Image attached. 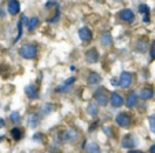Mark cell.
Wrapping results in <instances>:
<instances>
[{
    "label": "cell",
    "instance_id": "3957f363",
    "mask_svg": "<svg viewBox=\"0 0 155 153\" xmlns=\"http://www.w3.org/2000/svg\"><path fill=\"white\" fill-rule=\"evenodd\" d=\"M59 139L62 142H76L78 139V131L73 128L62 130L61 133H59Z\"/></svg>",
    "mask_w": 155,
    "mask_h": 153
},
{
    "label": "cell",
    "instance_id": "836d02e7",
    "mask_svg": "<svg viewBox=\"0 0 155 153\" xmlns=\"http://www.w3.org/2000/svg\"><path fill=\"white\" fill-rule=\"evenodd\" d=\"M111 84L114 85V87H120V80L115 79V77H113V79H111Z\"/></svg>",
    "mask_w": 155,
    "mask_h": 153
},
{
    "label": "cell",
    "instance_id": "d6a6232c",
    "mask_svg": "<svg viewBox=\"0 0 155 153\" xmlns=\"http://www.w3.org/2000/svg\"><path fill=\"white\" fill-rule=\"evenodd\" d=\"M97 126H99V121L96 120L94 124H91V127H89V133H92V131H95V128H96Z\"/></svg>",
    "mask_w": 155,
    "mask_h": 153
},
{
    "label": "cell",
    "instance_id": "ba28073f",
    "mask_svg": "<svg viewBox=\"0 0 155 153\" xmlns=\"http://www.w3.org/2000/svg\"><path fill=\"white\" fill-rule=\"evenodd\" d=\"M155 95V91L154 89H152L151 85H146V87H143V89L140 90V94H139V98H141L143 101H150L152 99Z\"/></svg>",
    "mask_w": 155,
    "mask_h": 153
},
{
    "label": "cell",
    "instance_id": "1f68e13d",
    "mask_svg": "<svg viewBox=\"0 0 155 153\" xmlns=\"http://www.w3.org/2000/svg\"><path fill=\"white\" fill-rule=\"evenodd\" d=\"M150 58L155 59V40H154V43L151 44V48H150Z\"/></svg>",
    "mask_w": 155,
    "mask_h": 153
},
{
    "label": "cell",
    "instance_id": "ab89813d",
    "mask_svg": "<svg viewBox=\"0 0 155 153\" xmlns=\"http://www.w3.org/2000/svg\"><path fill=\"white\" fill-rule=\"evenodd\" d=\"M115 2H122V0H115Z\"/></svg>",
    "mask_w": 155,
    "mask_h": 153
},
{
    "label": "cell",
    "instance_id": "cb8c5ba5",
    "mask_svg": "<svg viewBox=\"0 0 155 153\" xmlns=\"http://www.w3.org/2000/svg\"><path fill=\"white\" fill-rule=\"evenodd\" d=\"M139 12L141 15H148L150 14V7L147 4H139Z\"/></svg>",
    "mask_w": 155,
    "mask_h": 153
},
{
    "label": "cell",
    "instance_id": "f546056e",
    "mask_svg": "<svg viewBox=\"0 0 155 153\" xmlns=\"http://www.w3.org/2000/svg\"><path fill=\"white\" fill-rule=\"evenodd\" d=\"M74 83H76V76H71V77H69V79L64 80L63 84H64V85H69V87H71Z\"/></svg>",
    "mask_w": 155,
    "mask_h": 153
},
{
    "label": "cell",
    "instance_id": "9a60e30c",
    "mask_svg": "<svg viewBox=\"0 0 155 153\" xmlns=\"http://www.w3.org/2000/svg\"><path fill=\"white\" fill-rule=\"evenodd\" d=\"M38 124H40V115L36 112L29 113V115H28V126H29L30 128H37Z\"/></svg>",
    "mask_w": 155,
    "mask_h": 153
},
{
    "label": "cell",
    "instance_id": "277c9868",
    "mask_svg": "<svg viewBox=\"0 0 155 153\" xmlns=\"http://www.w3.org/2000/svg\"><path fill=\"white\" fill-rule=\"evenodd\" d=\"M115 123L120 127H129L132 123V116L128 112H120L115 116Z\"/></svg>",
    "mask_w": 155,
    "mask_h": 153
},
{
    "label": "cell",
    "instance_id": "4316f807",
    "mask_svg": "<svg viewBox=\"0 0 155 153\" xmlns=\"http://www.w3.org/2000/svg\"><path fill=\"white\" fill-rule=\"evenodd\" d=\"M150 121V130H151V133L155 134V115H151L148 119Z\"/></svg>",
    "mask_w": 155,
    "mask_h": 153
},
{
    "label": "cell",
    "instance_id": "7a4b0ae2",
    "mask_svg": "<svg viewBox=\"0 0 155 153\" xmlns=\"http://www.w3.org/2000/svg\"><path fill=\"white\" fill-rule=\"evenodd\" d=\"M94 99L99 106H106L108 103V101H110V94L107 92V90L104 87H99L94 92Z\"/></svg>",
    "mask_w": 155,
    "mask_h": 153
},
{
    "label": "cell",
    "instance_id": "e575fe53",
    "mask_svg": "<svg viewBox=\"0 0 155 153\" xmlns=\"http://www.w3.org/2000/svg\"><path fill=\"white\" fill-rule=\"evenodd\" d=\"M4 126H6V120L3 117H0V128H3Z\"/></svg>",
    "mask_w": 155,
    "mask_h": 153
},
{
    "label": "cell",
    "instance_id": "d4e9b609",
    "mask_svg": "<svg viewBox=\"0 0 155 153\" xmlns=\"http://www.w3.org/2000/svg\"><path fill=\"white\" fill-rule=\"evenodd\" d=\"M22 24H24V22H22V19H19L18 21V35H17V37H15V40H14V43H17L18 40H19L21 37H22Z\"/></svg>",
    "mask_w": 155,
    "mask_h": 153
},
{
    "label": "cell",
    "instance_id": "d590c367",
    "mask_svg": "<svg viewBox=\"0 0 155 153\" xmlns=\"http://www.w3.org/2000/svg\"><path fill=\"white\" fill-rule=\"evenodd\" d=\"M128 153H144L143 150H137V149H130Z\"/></svg>",
    "mask_w": 155,
    "mask_h": 153
},
{
    "label": "cell",
    "instance_id": "83f0119b",
    "mask_svg": "<svg viewBox=\"0 0 155 153\" xmlns=\"http://www.w3.org/2000/svg\"><path fill=\"white\" fill-rule=\"evenodd\" d=\"M71 87H69V85H64V84H61L59 87H56L55 89V91L56 92H66V91H69Z\"/></svg>",
    "mask_w": 155,
    "mask_h": 153
},
{
    "label": "cell",
    "instance_id": "603a6c76",
    "mask_svg": "<svg viewBox=\"0 0 155 153\" xmlns=\"http://www.w3.org/2000/svg\"><path fill=\"white\" fill-rule=\"evenodd\" d=\"M10 120H11L12 123H15V124L19 123V121H21L19 112H11V113H10Z\"/></svg>",
    "mask_w": 155,
    "mask_h": 153
},
{
    "label": "cell",
    "instance_id": "7402d4cb",
    "mask_svg": "<svg viewBox=\"0 0 155 153\" xmlns=\"http://www.w3.org/2000/svg\"><path fill=\"white\" fill-rule=\"evenodd\" d=\"M38 22H40V21H38V17H32V18H29V21H28V30H29V32H33V30L36 29V28L38 26Z\"/></svg>",
    "mask_w": 155,
    "mask_h": 153
},
{
    "label": "cell",
    "instance_id": "5bb4252c",
    "mask_svg": "<svg viewBox=\"0 0 155 153\" xmlns=\"http://www.w3.org/2000/svg\"><path fill=\"white\" fill-rule=\"evenodd\" d=\"M78 36H80V39H81L82 41H85V43L91 41V40H92V37H94V35H92V30L89 29L88 26L81 28V29L78 30Z\"/></svg>",
    "mask_w": 155,
    "mask_h": 153
},
{
    "label": "cell",
    "instance_id": "9c48e42d",
    "mask_svg": "<svg viewBox=\"0 0 155 153\" xmlns=\"http://www.w3.org/2000/svg\"><path fill=\"white\" fill-rule=\"evenodd\" d=\"M100 82H102V76L96 72H89L87 77V84L89 87H95V85H99Z\"/></svg>",
    "mask_w": 155,
    "mask_h": 153
},
{
    "label": "cell",
    "instance_id": "52a82bcc",
    "mask_svg": "<svg viewBox=\"0 0 155 153\" xmlns=\"http://www.w3.org/2000/svg\"><path fill=\"white\" fill-rule=\"evenodd\" d=\"M110 105H111L113 108H121V106L124 105L122 95L117 91H113L111 94H110Z\"/></svg>",
    "mask_w": 155,
    "mask_h": 153
},
{
    "label": "cell",
    "instance_id": "8fae6325",
    "mask_svg": "<svg viewBox=\"0 0 155 153\" xmlns=\"http://www.w3.org/2000/svg\"><path fill=\"white\" fill-rule=\"evenodd\" d=\"M85 59H87V62H89V64H96V62L99 61V51L95 47L89 48V50L85 53Z\"/></svg>",
    "mask_w": 155,
    "mask_h": 153
},
{
    "label": "cell",
    "instance_id": "74e56055",
    "mask_svg": "<svg viewBox=\"0 0 155 153\" xmlns=\"http://www.w3.org/2000/svg\"><path fill=\"white\" fill-rule=\"evenodd\" d=\"M150 153H155V144L150 146Z\"/></svg>",
    "mask_w": 155,
    "mask_h": 153
},
{
    "label": "cell",
    "instance_id": "2e32d148",
    "mask_svg": "<svg viewBox=\"0 0 155 153\" xmlns=\"http://www.w3.org/2000/svg\"><path fill=\"white\" fill-rule=\"evenodd\" d=\"M137 101H139L137 94L132 91V92H129L128 97H126L125 103H126V106H128L129 109H133V108H136V106H137Z\"/></svg>",
    "mask_w": 155,
    "mask_h": 153
},
{
    "label": "cell",
    "instance_id": "5b68a950",
    "mask_svg": "<svg viewBox=\"0 0 155 153\" xmlns=\"http://www.w3.org/2000/svg\"><path fill=\"white\" fill-rule=\"evenodd\" d=\"M118 80H120L121 89H129L132 85V83H133V75L130 72H122L120 75V77H118Z\"/></svg>",
    "mask_w": 155,
    "mask_h": 153
},
{
    "label": "cell",
    "instance_id": "e0dca14e",
    "mask_svg": "<svg viewBox=\"0 0 155 153\" xmlns=\"http://www.w3.org/2000/svg\"><path fill=\"white\" fill-rule=\"evenodd\" d=\"M100 44H102L104 48H108L113 46V37L108 32H104L100 35Z\"/></svg>",
    "mask_w": 155,
    "mask_h": 153
},
{
    "label": "cell",
    "instance_id": "6da1fadb",
    "mask_svg": "<svg viewBox=\"0 0 155 153\" xmlns=\"http://www.w3.org/2000/svg\"><path fill=\"white\" fill-rule=\"evenodd\" d=\"M19 55L25 59H35L38 55V47L33 43H26L19 47Z\"/></svg>",
    "mask_w": 155,
    "mask_h": 153
},
{
    "label": "cell",
    "instance_id": "ac0fdd59",
    "mask_svg": "<svg viewBox=\"0 0 155 153\" xmlns=\"http://www.w3.org/2000/svg\"><path fill=\"white\" fill-rule=\"evenodd\" d=\"M84 148L87 153H102V149H100L99 144H96V142H88V144H85Z\"/></svg>",
    "mask_w": 155,
    "mask_h": 153
},
{
    "label": "cell",
    "instance_id": "484cf974",
    "mask_svg": "<svg viewBox=\"0 0 155 153\" xmlns=\"http://www.w3.org/2000/svg\"><path fill=\"white\" fill-rule=\"evenodd\" d=\"M32 141L43 142V141H44V134H41V133H35V134L32 135Z\"/></svg>",
    "mask_w": 155,
    "mask_h": 153
},
{
    "label": "cell",
    "instance_id": "ffe728a7",
    "mask_svg": "<svg viewBox=\"0 0 155 153\" xmlns=\"http://www.w3.org/2000/svg\"><path fill=\"white\" fill-rule=\"evenodd\" d=\"M54 110H55V103H51V102L44 103V105L40 108L41 116H47V115H50L51 112H54Z\"/></svg>",
    "mask_w": 155,
    "mask_h": 153
},
{
    "label": "cell",
    "instance_id": "4fadbf2b",
    "mask_svg": "<svg viewBox=\"0 0 155 153\" xmlns=\"http://www.w3.org/2000/svg\"><path fill=\"white\" fill-rule=\"evenodd\" d=\"M21 10V3L18 0H8L7 2V11L10 15H17Z\"/></svg>",
    "mask_w": 155,
    "mask_h": 153
},
{
    "label": "cell",
    "instance_id": "d6986e66",
    "mask_svg": "<svg viewBox=\"0 0 155 153\" xmlns=\"http://www.w3.org/2000/svg\"><path fill=\"white\" fill-rule=\"evenodd\" d=\"M87 113L92 117H96L97 113H99V105L96 102H89L87 105Z\"/></svg>",
    "mask_w": 155,
    "mask_h": 153
},
{
    "label": "cell",
    "instance_id": "8992f818",
    "mask_svg": "<svg viewBox=\"0 0 155 153\" xmlns=\"http://www.w3.org/2000/svg\"><path fill=\"white\" fill-rule=\"evenodd\" d=\"M118 17L122 22H126V24H132L135 21V12L132 11L130 9H124L118 12Z\"/></svg>",
    "mask_w": 155,
    "mask_h": 153
},
{
    "label": "cell",
    "instance_id": "30bf717a",
    "mask_svg": "<svg viewBox=\"0 0 155 153\" xmlns=\"http://www.w3.org/2000/svg\"><path fill=\"white\" fill-rule=\"evenodd\" d=\"M25 94L28 95L29 99H37L40 97V92H38V89L36 84H28L25 87Z\"/></svg>",
    "mask_w": 155,
    "mask_h": 153
},
{
    "label": "cell",
    "instance_id": "4dcf8cb0",
    "mask_svg": "<svg viewBox=\"0 0 155 153\" xmlns=\"http://www.w3.org/2000/svg\"><path fill=\"white\" fill-rule=\"evenodd\" d=\"M103 133L107 137H110V135H113V128L110 126H103Z\"/></svg>",
    "mask_w": 155,
    "mask_h": 153
},
{
    "label": "cell",
    "instance_id": "7c38bea8",
    "mask_svg": "<svg viewBox=\"0 0 155 153\" xmlns=\"http://www.w3.org/2000/svg\"><path fill=\"white\" fill-rule=\"evenodd\" d=\"M136 139H135V137H132L130 134H128V135H125L122 138V142H121V146L124 148V149H133V148L136 146Z\"/></svg>",
    "mask_w": 155,
    "mask_h": 153
},
{
    "label": "cell",
    "instance_id": "44dd1931",
    "mask_svg": "<svg viewBox=\"0 0 155 153\" xmlns=\"http://www.w3.org/2000/svg\"><path fill=\"white\" fill-rule=\"evenodd\" d=\"M24 134H25V131H24V128H21V127H14V128H11V137L14 141L22 139Z\"/></svg>",
    "mask_w": 155,
    "mask_h": 153
},
{
    "label": "cell",
    "instance_id": "f35d334b",
    "mask_svg": "<svg viewBox=\"0 0 155 153\" xmlns=\"http://www.w3.org/2000/svg\"><path fill=\"white\" fill-rule=\"evenodd\" d=\"M4 15H6V14H4V11H3V10H2V9H0V17H2V18H4Z\"/></svg>",
    "mask_w": 155,
    "mask_h": 153
},
{
    "label": "cell",
    "instance_id": "8d00e7d4",
    "mask_svg": "<svg viewBox=\"0 0 155 153\" xmlns=\"http://www.w3.org/2000/svg\"><path fill=\"white\" fill-rule=\"evenodd\" d=\"M143 21L146 22V24H148L150 22V15H143Z\"/></svg>",
    "mask_w": 155,
    "mask_h": 153
},
{
    "label": "cell",
    "instance_id": "f1b7e54d",
    "mask_svg": "<svg viewBox=\"0 0 155 153\" xmlns=\"http://www.w3.org/2000/svg\"><path fill=\"white\" fill-rule=\"evenodd\" d=\"M146 47H147V43H146V41H143V43H141V41H139L136 50H137L139 53H144V51H146Z\"/></svg>",
    "mask_w": 155,
    "mask_h": 153
}]
</instances>
